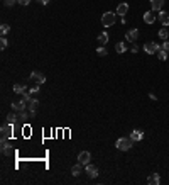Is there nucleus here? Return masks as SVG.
Here are the masks:
<instances>
[{"mask_svg": "<svg viewBox=\"0 0 169 185\" xmlns=\"http://www.w3.org/2000/svg\"><path fill=\"white\" fill-rule=\"evenodd\" d=\"M132 138H120V139H117V143H115V148L120 151H127L132 148Z\"/></svg>", "mask_w": 169, "mask_h": 185, "instance_id": "nucleus-1", "label": "nucleus"}, {"mask_svg": "<svg viewBox=\"0 0 169 185\" xmlns=\"http://www.w3.org/2000/svg\"><path fill=\"white\" fill-rule=\"evenodd\" d=\"M115 14L113 12H105L102 16V24H103V27H110V26H113L115 24Z\"/></svg>", "mask_w": 169, "mask_h": 185, "instance_id": "nucleus-2", "label": "nucleus"}, {"mask_svg": "<svg viewBox=\"0 0 169 185\" xmlns=\"http://www.w3.org/2000/svg\"><path fill=\"white\" fill-rule=\"evenodd\" d=\"M0 133H2V138H12L14 136V124H10V122H7V124L2 126V129H0Z\"/></svg>", "mask_w": 169, "mask_h": 185, "instance_id": "nucleus-3", "label": "nucleus"}, {"mask_svg": "<svg viewBox=\"0 0 169 185\" xmlns=\"http://www.w3.org/2000/svg\"><path fill=\"white\" fill-rule=\"evenodd\" d=\"M159 49H161V46L157 43H147V44H144V51L147 54H156Z\"/></svg>", "mask_w": 169, "mask_h": 185, "instance_id": "nucleus-4", "label": "nucleus"}, {"mask_svg": "<svg viewBox=\"0 0 169 185\" xmlns=\"http://www.w3.org/2000/svg\"><path fill=\"white\" fill-rule=\"evenodd\" d=\"M37 106H39L37 99H36V97H31V100L27 102V109H29V114H31V117H34V115H36V109H37Z\"/></svg>", "mask_w": 169, "mask_h": 185, "instance_id": "nucleus-5", "label": "nucleus"}, {"mask_svg": "<svg viewBox=\"0 0 169 185\" xmlns=\"http://www.w3.org/2000/svg\"><path fill=\"white\" fill-rule=\"evenodd\" d=\"M78 163H81V165H88V163H91V155L88 153V151H81L80 155H78Z\"/></svg>", "mask_w": 169, "mask_h": 185, "instance_id": "nucleus-6", "label": "nucleus"}, {"mask_svg": "<svg viewBox=\"0 0 169 185\" xmlns=\"http://www.w3.org/2000/svg\"><path fill=\"white\" fill-rule=\"evenodd\" d=\"M31 80H32V82H36V85H42V83L46 82V77L42 73H39V71H32V73H31Z\"/></svg>", "mask_w": 169, "mask_h": 185, "instance_id": "nucleus-7", "label": "nucleus"}, {"mask_svg": "<svg viewBox=\"0 0 169 185\" xmlns=\"http://www.w3.org/2000/svg\"><path fill=\"white\" fill-rule=\"evenodd\" d=\"M85 170H86V173H88V177H91V178H96V177H98V168H96L95 165H91V163H88Z\"/></svg>", "mask_w": 169, "mask_h": 185, "instance_id": "nucleus-8", "label": "nucleus"}, {"mask_svg": "<svg viewBox=\"0 0 169 185\" xmlns=\"http://www.w3.org/2000/svg\"><path fill=\"white\" fill-rule=\"evenodd\" d=\"M137 38H139V29H132V31L125 32V39H127V41H130V43H134Z\"/></svg>", "mask_w": 169, "mask_h": 185, "instance_id": "nucleus-9", "label": "nucleus"}, {"mask_svg": "<svg viewBox=\"0 0 169 185\" xmlns=\"http://www.w3.org/2000/svg\"><path fill=\"white\" fill-rule=\"evenodd\" d=\"M144 22H146V24H154V22H156V14H154L152 10L146 12V14H144Z\"/></svg>", "mask_w": 169, "mask_h": 185, "instance_id": "nucleus-10", "label": "nucleus"}, {"mask_svg": "<svg viewBox=\"0 0 169 185\" xmlns=\"http://www.w3.org/2000/svg\"><path fill=\"white\" fill-rule=\"evenodd\" d=\"M159 20L163 26H169V14L166 10H159Z\"/></svg>", "mask_w": 169, "mask_h": 185, "instance_id": "nucleus-11", "label": "nucleus"}, {"mask_svg": "<svg viewBox=\"0 0 169 185\" xmlns=\"http://www.w3.org/2000/svg\"><path fill=\"white\" fill-rule=\"evenodd\" d=\"M147 183L149 185H159L161 183V177H159V173H152V175L147 178Z\"/></svg>", "mask_w": 169, "mask_h": 185, "instance_id": "nucleus-12", "label": "nucleus"}, {"mask_svg": "<svg viewBox=\"0 0 169 185\" xmlns=\"http://www.w3.org/2000/svg\"><path fill=\"white\" fill-rule=\"evenodd\" d=\"M127 10H129V3H118V7H117V14H118V16H120V17H124L125 16V14H127Z\"/></svg>", "mask_w": 169, "mask_h": 185, "instance_id": "nucleus-13", "label": "nucleus"}, {"mask_svg": "<svg viewBox=\"0 0 169 185\" xmlns=\"http://www.w3.org/2000/svg\"><path fill=\"white\" fill-rule=\"evenodd\" d=\"M14 92H15L17 95H24V93L27 92V87H26V85H20V83H17V85H14Z\"/></svg>", "mask_w": 169, "mask_h": 185, "instance_id": "nucleus-14", "label": "nucleus"}, {"mask_svg": "<svg viewBox=\"0 0 169 185\" xmlns=\"http://www.w3.org/2000/svg\"><path fill=\"white\" fill-rule=\"evenodd\" d=\"M12 109L15 112H20V111H24V109H27V107H26V102L20 100V102H12Z\"/></svg>", "mask_w": 169, "mask_h": 185, "instance_id": "nucleus-15", "label": "nucleus"}, {"mask_svg": "<svg viewBox=\"0 0 169 185\" xmlns=\"http://www.w3.org/2000/svg\"><path fill=\"white\" fill-rule=\"evenodd\" d=\"M164 5V0H150V7L152 10H161Z\"/></svg>", "mask_w": 169, "mask_h": 185, "instance_id": "nucleus-16", "label": "nucleus"}, {"mask_svg": "<svg viewBox=\"0 0 169 185\" xmlns=\"http://www.w3.org/2000/svg\"><path fill=\"white\" fill-rule=\"evenodd\" d=\"M132 141H141L142 138H144V133L142 131H139V129H135V131H132Z\"/></svg>", "mask_w": 169, "mask_h": 185, "instance_id": "nucleus-17", "label": "nucleus"}, {"mask_svg": "<svg viewBox=\"0 0 169 185\" xmlns=\"http://www.w3.org/2000/svg\"><path fill=\"white\" fill-rule=\"evenodd\" d=\"M27 117H31V114H27L26 111H20L19 114H17V119H19V122H26Z\"/></svg>", "mask_w": 169, "mask_h": 185, "instance_id": "nucleus-18", "label": "nucleus"}, {"mask_svg": "<svg viewBox=\"0 0 169 185\" xmlns=\"http://www.w3.org/2000/svg\"><path fill=\"white\" fill-rule=\"evenodd\" d=\"M81 170H83V168H81V163H78V165H74L73 168H71V173H73V177H78V175H80V173H81Z\"/></svg>", "mask_w": 169, "mask_h": 185, "instance_id": "nucleus-19", "label": "nucleus"}, {"mask_svg": "<svg viewBox=\"0 0 169 185\" xmlns=\"http://www.w3.org/2000/svg\"><path fill=\"white\" fill-rule=\"evenodd\" d=\"M98 41L102 43V44H107V43H108V34H107V32H100V34H98Z\"/></svg>", "mask_w": 169, "mask_h": 185, "instance_id": "nucleus-20", "label": "nucleus"}, {"mask_svg": "<svg viewBox=\"0 0 169 185\" xmlns=\"http://www.w3.org/2000/svg\"><path fill=\"white\" fill-rule=\"evenodd\" d=\"M12 153V148H10V144H2V155H5V156H9V155Z\"/></svg>", "mask_w": 169, "mask_h": 185, "instance_id": "nucleus-21", "label": "nucleus"}, {"mask_svg": "<svg viewBox=\"0 0 169 185\" xmlns=\"http://www.w3.org/2000/svg\"><path fill=\"white\" fill-rule=\"evenodd\" d=\"M125 49H127V46H125L124 43H117V44H115V51L117 53H125Z\"/></svg>", "mask_w": 169, "mask_h": 185, "instance_id": "nucleus-22", "label": "nucleus"}, {"mask_svg": "<svg viewBox=\"0 0 169 185\" xmlns=\"http://www.w3.org/2000/svg\"><path fill=\"white\" fill-rule=\"evenodd\" d=\"M159 38H161V39H167V38H169V32H167L166 27L159 29Z\"/></svg>", "mask_w": 169, "mask_h": 185, "instance_id": "nucleus-23", "label": "nucleus"}, {"mask_svg": "<svg viewBox=\"0 0 169 185\" xmlns=\"http://www.w3.org/2000/svg\"><path fill=\"white\" fill-rule=\"evenodd\" d=\"M7 122H10V124H15V122H19V119H17L15 114H9V115H7Z\"/></svg>", "mask_w": 169, "mask_h": 185, "instance_id": "nucleus-24", "label": "nucleus"}, {"mask_svg": "<svg viewBox=\"0 0 169 185\" xmlns=\"http://www.w3.org/2000/svg\"><path fill=\"white\" fill-rule=\"evenodd\" d=\"M157 53H159V54H157V56H159V60H161V61H164V60H166V58H167V51H164L163 48H161L159 51H157Z\"/></svg>", "mask_w": 169, "mask_h": 185, "instance_id": "nucleus-25", "label": "nucleus"}, {"mask_svg": "<svg viewBox=\"0 0 169 185\" xmlns=\"http://www.w3.org/2000/svg\"><path fill=\"white\" fill-rule=\"evenodd\" d=\"M29 93H31V97H36L39 93V85H34L31 90H29Z\"/></svg>", "mask_w": 169, "mask_h": 185, "instance_id": "nucleus-26", "label": "nucleus"}, {"mask_svg": "<svg viewBox=\"0 0 169 185\" xmlns=\"http://www.w3.org/2000/svg\"><path fill=\"white\" fill-rule=\"evenodd\" d=\"M0 31H2V34H7V32L10 31V26L9 24H2V26H0Z\"/></svg>", "mask_w": 169, "mask_h": 185, "instance_id": "nucleus-27", "label": "nucleus"}, {"mask_svg": "<svg viewBox=\"0 0 169 185\" xmlns=\"http://www.w3.org/2000/svg\"><path fill=\"white\" fill-rule=\"evenodd\" d=\"M96 54H98V56H107L108 53H107L105 48H98V49H96Z\"/></svg>", "mask_w": 169, "mask_h": 185, "instance_id": "nucleus-28", "label": "nucleus"}, {"mask_svg": "<svg viewBox=\"0 0 169 185\" xmlns=\"http://www.w3.org/2000/svg\"><path fill=\"white\" fill-rule=\"evenodd\" d=\"M7 44H9V43H7V39H5V38L0 39V48H2V49H5V48H7Z\"/></svg>", "mask_w": 169, "mask_h": 185, "instance_id": "nucleus-29", "label": "nucleus"}, {"mask_svg": "<svg viewBox=\"0 0 169 185\" xmlns=\"http://www.w3.org/2000/svg\"><path fill=\"white\" fill-rule=\"evenodd\" d=\"M3 3H5L7 7H12L14 3H17V0H5V2H3Z\"/></svg>", "mask_w": 169, "mask_h": 185, "instance_id": "nucleus-30", "label": "nucleus"}, {"mask_svg": "<svg viewBox=\"0 0 169 185\" xmlns=\"http://www.w3.org/2000/svg\"><path fill=\"white\" fill-rule=\"evenodd\" d=\"M17 3H20V5H29L31 0H17Z\"/></svg>", "mask_w": 169, "mask_h": 185, "instance_id": "nucleus-31", "label": "nucleus"}, {"mask_svg": "<svg viewBox=\"0 0 169 185\" xmlns=\"http://www.w3.org/2000/svg\"><path fill=\"white\" fill-rule=\"evenodd\" d=\"M130 49H132V53H137V51H139V46L135 44V43H132V48H130Z\"/></svg>", "mask_w": 169, "mask_h": 185, "instance_id": "nucleus-32", "label": "nucleus"}, {"mask_svg": "<svg viewBox=\"0 0 169 185\" xmlns=\"http://www.w3.org/2000/svg\"><path fill=\"white\" fill-rule=\"evenodd\" d=\"M163 49H164V51H167V53H169V41H164V44H163Z\"/></svg>", "mask_w": 169, "mask_h": 185, "instance_id": "nucleus-33", "label": "nucleus"}, {"mask_svg": "<svg viewBox=\"0 0 169 185\" xmlns=\"http://www.w3.org/2000/svg\"><path fill=\"white\" fill-rule=\"evenodd\" d=\"M37 2H41L42 5H48V3H49V0H37Z\"/></svg>", "mask_w": 169, "mask_h": 185, "instance_id": "nucleus-34", "label": "nucleus"}]
</instances>
